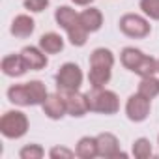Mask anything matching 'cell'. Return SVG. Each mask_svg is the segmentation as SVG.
I'll list each match as a JSON object with an SVG mask.
<instances>
[{"instance_id": "9c48e42d", "label": "cell", "mask_w": 159, "mask_h": 159, "mask_svg": "<svg viewBox=\"0 0 159 159\" xmlns=\"http://www.w3.org/2000/svg\"><path fill=\"white\" fill-rule=\"evenodd\" d=\"M19 54L23 56V60H25L26 67H28V69H32V71L45 69V67H47V64H49V60H47V52H43V51L39 49V45H38V47L28 45V47H25Z\"/></svg>"}, {"instance_id": "7402d4cb", "label": "cell", "mask_w": 159, "mask_h": 159, "mask_svg": "<svg viewBox=\"0 0 159 159\" xmlns=\"http://www.w3.org/2000/svg\"><path fill=\"white\" fill-rule=\"evenodd\" d=\"M88 30L81 25V21H79L75 26H71L69 30H67V39H69V43L73 45V47H83V45H86V41H88Z\"/></svg>"}, {"instance_id": "d6986e66", "label": "cell", "mask_w": 159, "mask_h": 159, "mask_svg": "<svg viewBox=\"0 0 159 159\" xmlns=\"http://www.w3.org/2000/svg\"><path fill=\"white\" fill-rule=\"evenodd\" d=\"M90 66H98V67H112L114 66V54L111 49L105 47H98L92 51L90 54Z\"/></svg>"}, {"instance_id": "4fadbf2b", "label": "cell", "mask_w": 159, "mask_h": 159, "mask_svg": "<svg viewBox=\"0 0 159 159\" xmlns=\"http://www.w3.org/2000/svg\"><path fill=\"white\" fill-rule=\"evenodd\" d=\"M39 49L47 54H58L64 51V38L56 32H47L39 38Z\"/></svg>"}, {"instance_id": "4316f807", "label": "cell", "mask_w": 159, "mask_h": 159, "mask_svg": "<svg viewBox=\"0 0 159 159\" xmlns=\"http://www.w3.org/2000/svg\"><path fill=\"white\" fill-rule=\"evenodd\" d=\"M77 153H75V150H69V148H66V146H52L51 150H49V157L51 159H71V157H75Z\"/></svg>"}, {"instance_id": "2e32d148", "label": "cell", "mask_w": 159, "mask_h": 159, "mask_svg": "<svg viewBox=\"0 0 159 159\" xmlns=\"http://www.w3.org/2000/svg\"><path fill=\"white\" fill-rule=\"evenodd\" d=\"M75 153L81 159H94V157H98V140H96V137L79 139V142L75 146Z\"/></svg>"}, {"instance_id": "277c9868", "label": "cell", "mask_w": 159, "mask_h": 159, "mask_svg": "<svg viewBox=\"0 0 159 159\" xmlns=\"http://www.w3.org/2000/svg\"><path fill=\"white\" fill-rule=\"evenodd\" d=\"M120 32L127 38H133V39H142L146 38L150 32H152V26L148 23L146 17L139 15V13H125L120 17Z\"/></svg>"}, {"instance_id": "5b68a950", "label": "cell", "mask_w": 159, "mask_h": 159, "mask_svg": "<svg viewBox=\"0 0 159 159\" xmlns=\"http://www.w3.org/2000/svg\"><path fill=\"white\" fill-rule=\"evenodd\" d=\"M125 116L135 124L144 122L150 116V99H146L139 92L131 94L127 98V101H125Z\"/></svg>"}, {"instance_id": "52a82bcc", "label": "cell", "mask_w": 159, "mask_h": 159, "mask_svg": "<svg viewBox=\"0 0 159 159\" xmlns=\"http://www.w3.org/2000/svg\"><path fill=\"white\" fill-rule=\"evenodd\" d=\"M64 99H66V109H67V114L73 116V118H83L86 112H90V107H88V99H86V94H81V92H67V94H62Z\"/></svg>"}, {"instance_id": "8fae6325", "label": "cell", "mask_w": 159, "mask_h": 159, "mask_svg": "<svg viewBox=\"0 0 159 159\" xmlns=\"http://www.w3.org/2000/svg\"><path fill=\"white\" fill-rule=\"evenodd\" d=\"M34 30H36V23H34V19H32L30 15H26V13L17 15V17L11 21V26H10V32H11L15 38H21V39L30 38V36L34 34Z\"/></svg>"}, {"instance_id": "603a6c76", "label": "cell", "mask_w": 159, "mask_h": 159, "mask_svg": "<svg viewBox=\"0 0 159 159\" xmlns=\"http://www.w3.org/2000/svg\"><path fill=\"white\" fill-rule=\"evenodd\" d=\"M131 153H133V157H137V159H148V157H152L153 148H152L150 139H146V137L137 139V140L133 142V146H131Z\"/></svg>"}, {"instance_id": "ba28073f", "label": "cell", "mask_w": 159, "mask_h": 159, "mask_svg": "<svg viewBox=\"0 0 159 159\" xmlns=\"http://www.w3.org/2000/svg\"><path fill=\"white\" fill-rule=\"evenodd\" d=\"M41 109H43V114H45L47 118H51V120H62V118L67 114L66 99H64V96H62L60 92H56V94H49L47 99L43 101Z\"/></svg>"}, {"instance_id": "ffe728a7", "label": "cell", "mask_w": 159, "mask_h": 159, "mask_svg": "<svg viewBox=\"0 0 159 159\" xmlns=\"http://www.w3.org/2000/svg\"><path fill=\"white\" fill-rule=\"evenodd\" d=\"M140 96H144L146 99H153L159 96V79L155 75L152 77H142L140 79V83H139V90H137Z\"/></svg>"}, {"instance_id": "3957f363", "label": "cell", "mask_w": 159, "mask_h": 159, "mask_svg": "<svg viewBox=\"0 0 159 159\" xmlns=\"http://www.w3.org/2000/svg\"><path fill=\"white\" fill-rule=\"evenodd\" d=\"M28 127H30V122L23 111H6L0 118V133L11 140L25 137Z\"/></svg>"}, {"instance_id": "7c38bea8", "label": "cell", "mask_w": 159, "mask_h": 159, "mask_svg": "<svg viewBox=\"0 0 159 159\" xmlns=\"http://www.w3.org/2000/svg\"><path fill=\"white\" fill-rule=\"evenodd\" d=\"M79 21H81V25L92 34V32H98L101 26H103V13L98 10V8H86L84 11L79 13Z\"/></svg>"}, {"instance_id": "9a60e30c", "label": "cell", "mask_w": 159, "mask_h": 159, "mask_svg": "<svg viewBox=\"0 0 159 159\" xmlns=\"http://www.w3.org/2000/svg\"><path fill=\"white\" fill-rule=\"evenodd\" d=\"M54 21H56V25L60 28H64L67 32L71 26H75L79 23V13L73 8H69V6H60L54 11Z\"/></svg>"}, {"instance_id": "484cf974", "label": "cell", "mask_w": 159, "mask_h": 159, "mask_svg": "<svg viewBox=\"0 0 159 159\" xmlns=\"http://www.w3.org/2000/svg\"><path fill=\"white\" fill-rule=\"evenodd\" d=\"M140 10L152 21H159V0H140Z\"/></svg>"}, {"instance_id": "ac0fdd59", "label": "cell", "mask_w": 159, "mask_h": 159, "mask_svg": "<svg viewBox=\"0 0 159 159\" xmlns=\"http://www.w3.org/2000/svg\"><path fill=\"white\" fill-rule=\"evenodd\" d=\"M142 58H144V52L140 49H135V47H124L120 52V62L129 71H135Z\"/></svg>"}, {"instance_id": "e0dca14e", "label": "cell", "mask_w": 159, "mask_h": 159, "mask_svg": "<svg viewBox=\"0 0 159 159\" xmlns=\"http://www.w3.org/2000/svg\"><path fill=\"white\" fill-rule=\"evenodd\" d=\"M8 99H10L13 105H19V107H32V101H30V94H28L26 83L10 86V88H8Z\"/></svg>"}, {"instance_id": "f546056e", "label": "cell", "mask_w": 159, "mask_h": 159, "mask_svg": "<svg viewBox=\"0 0 159 159\" xmlns=\"http://www.w3.org/2000/svg\"><path fill=\"white\" fill-rule=\"evenodd\" d=\"M157 69H159V60H157Z\"/></svg>"}, {"instance_id": "30bf717a", "label": "cell", "mask_w": 159, "mask_h": 159, "mask_svg": "<svg viewBox=\"0 0 159 159\" xmlns=\"http://www.w3.org/2000/svg\"><path fill=\"white\" fill-rule=\"evenodd\" d=\"M0 67H2V73L6 77H13V79L23 77L28 71V67H26V64H25L21 54H8V56H4Z\"/></svg>"}, {"instance_id": "8992f818", "label": "cell", "mask_w": 159, "mask_h": 159, "mask_svg": "<svg viewBox=\"0 0 159 159\" xmlns=\"http://www.w3.org/2000/svg\"><path fill=\"white\" fill-rule=\"evenodd\" d=\"M98 140V155L99 157H105V159H112V157H127V153H124L120 150V140L116 135L105 131V133H99L96 137Z\"/></svg>"}, {"instance_id": "83f0119b", "label": "cell", "mask_w": 159, "mask_h": 159, "mask_svg": "<svg viewBox=\"0 0 159 159\" xmlns=\"http://www.w3.org/2000/svg\"><path fill=\"white\" fill-rule=\"evenodd\" d=\"M25 10L32 11V13H41L43 10L49 8V0H25Z\"/></svg>"}, {"instance_id": "7a4b0ae2", "label": "cell", "mask_w": 159, "mask_h": 159, "mask_svg": "<svg viewBox=\"0 0 159 159\" xmlns=\"http://www.w3.org/2000/svg\"><path fill=\"white\" fill-rule=\"evenodd\" d=\"M83 69L73 62H66L64 66H60L58 73L54 75V83H56V90L60 94H67V92H77L83 86Z\"/></svg>"}, {"instance_id": "d4e9b609", "label": "cell", "mask_w": 159, "mask_h": 159, "mask_svg": "<svg viewBox=\"0 0 159 159\" xmlns=\"http://www.w3.org/2000/svg\"><path fill=\"white\" fill-rule=\"evenodd\" d=\"M43 155H45V150L39 144H26L19 150L21 159H41Z\"/></svg>"}, {"instance_id": "4dcf8cb0", "label": "cell", "mask_w": 159, "mask_h": 159, "mask_svg": "<svg viewBox=\"0 0 159 159\" xmlns=\"http://www.w3.org/2000/svg\"><path fill=\"white\" fill-rule=\"evenodd\" d=\"M157 144H159V137H157Z\"/></svg>"}, {"instance_id": "cb8c5ba5", "label": "cell", "mask_w": 159, "mask_h": 159, "mask_svg": "<svg viewBox=\"0 0 159 159\" xmlns=\"http://www.w3.org/2000/svg\"><path fill=\"white\" fill-rule=\"evenodd\" d=\"M133 73H137L140 79H142V77H152V75L159 73V69H157V60H155L153 56L144 54V58L140 60V64L137 66V69H135Z\"/></svg>"}, {"instance_id": "6da1fadb", "label": "cell", "mask_w": 159, "mask_h": 159, "mask_svg": "<svg viewBox=\"0 0 159 159\" xmlns=\"http://www.w3.org/2000/svg\"><path fill=\"white\" fill-rule=\"evenodd\" d=\"M86 99H88L90 112L111 116V114H116L120 111V98L112 90H107V88H90V92H86Z\"/></svg>"}, {"instance_id": "f1b7e54d", "label": "cell", "mask_w": 159, "mask_h": 159, "mask_svg": "<svg viewBox=\"0 0 159 159\" xmlns=\"http://www.w3.org/2000/svg\"><path fill=\"white\" fill-rule=\"evenodd\" d=\"M71 2H73L75 6H90L94 0H71Z\"/></svg>"}, {"instance_id": "5bb4252c", "label": "cell", "mask_w": 159, "mask_h": 159, "mask_svg": "<svg viewBox=\"0 0 159 159\" xmlns=\"http://www.w3.org/2000/svg\"><path fill=\"white\" fill-rule=\"evenodd\" d=\"M112 77V67H98V66H90L88 71V81L92 88H105Z\"/></svg>"}, {"instance_id": "44dd1931", "label": "cell", "mask_w": 159, "mask_h": 159, "mask_svg": "<svg viewBox=\"0 0 159 159\" xmlns=\"http://www.w3.org/2000/svg\"><path fill=\"white\" fill-rule=\"evenodd\" d=\"M26 88H28V94H30L32 107H36V105H43V101H45L47 96H49L47 86H45L41 81H30V83H26Z\"/></svg>"}]
</instances>
